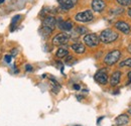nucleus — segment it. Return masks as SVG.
<instances>
[{
    "mask_svg": "<svg viewBox=\"0 0 131 126\" xmlns=\"http://www.w3.org/2000/svg\"><path fill=\"white\" fill-rule=\"evenodd\" d=\"M84 43L90 47H97L100 44V38L96 33H88L84 36Z\"/></svg>",
    "mask_w": 131,
    "mask_h": 126,
    "instance_id": "nucleus-3",
    "label": "nucleus"
},
{
    "mask_svg": "<svg viewBox=\"0 0 131 126\" xmlns=\"http://www.w3.org/2000/svg\"><path fill=\"white\" fill-rule=\"evenodd\" d=\"M4 1H5V0H0V4H1V3H3Z\"/></svg>",
    "mask_w": 131,
    "mask_h": 126,
    "instance_id": "nucleus-29",
    "label": "nucleus"
},
{
    "mask_svg": "<svg viewBox=\"0 0 131 126\" xmlns=\"http://www.w3.org/2000/svg\"><path fill=\"white\" fill-rule=\"evenodd\" d=\"M25 70H26V72H31L32 71V67L30 65H26L25 66Z\"/></svg>",
    "mask_w": 131,
    "mask_h": 126,
    "instance_id": "nucleus-23",
    "label": "nucleus"
},
{
    "mask_svg": "<svg viewBox=\"0 0 131 126\" xmlns=\"http://www.w3.org/2000/svg\"><path fill=\"white\" fill-rule=\"evenodd\" d=\"M127 49H128V51H129V52L131 54V45H129V46H128V47H127Z\"/></svg>",
    "mask_w": 131,
    "mask_h": 126,
    "instance_id": "nucleus-27",
    "label": "nucleus"
},
{
    "mask_svg": "<svg viewBox=\"0 0 131 126\" xmlns=\"http://www.w3.org/2000/svg\"><path fill=\"white\" fill-rule=\"evenodd\" d=\"M115 27L119 30V32H123L125 34H129L131 32V28L129 26V24L125 21H117L115 23Z\"/></svg>",
    "mask_w": 131,
    "mask_h": 126,
    "instance_id": "nucleus-7",
    "label": "nucleus"
},
{
    "mask_svg": "<svg viewBox=\"0 0 131 126\" xmlns=\"http://www.w3.org/2000/svg\"><path fill=\"white\" fill-rule=\"evenodd\" d=\"M115 122H116V124L118 126L126 125V124L129 122V117H128V115H126V114H121V115H119V116L115 119Z\"/></svg>",
    "mask_w": 131,
    "mask_h": 126,
    "instance_id": "nucleus-12",
    "label": "nucleus"
},
{
    "mask_svg": "<svg viewBox=\"0 0 131 126\" xmlns=\"http://www.w3.org/2000/svg\"><path fill=\"white\" fill-rule=\"evenodd\" d=\"M71 48L76 52V54H84L86 48H85V46L83 44H80V43H76V44H73L71 46Z\"/></svg>",
    "mask_w": 131,
    "mask_h": 126,
    "instance_id": "nucleus-14",
    "label": "nucleus"
},
{
    "mask_svg": "<svg viewBox=\"0 0 131 126\" xmlns=\"http://www.w3.org/2000/svg\"><path fill=\"white\" fill-rule=\"evenodd\" d=\"M99 38L103 44H111L118 38V33L112 29H105L100 33Z\"/></svg>",
    "mask_w": 131,
    "mask_h": 126,
    "instance_id": "nucleus-1",
    "label": "nucleus"
},
{
    "mask_svg": "<svg viewBox=\"0 0 131 126\" xmlns=\"http://www.w3.org/2000/svg\"><path fill=\"white\" fill-rule=\"evenodd\" d=\"M50 84H51V90H52V92H54L56 94L57 93H59V91H60V89H61V85L56 81V80H50Z\"/></svg>",
    "mask_w": 131,
    "mask_h": 126,
    "instance_id": "nucleus-16",
    "label": "nucleus"
},
{
    "mask_svg": "<svg viewBox=\"0 0 131 126\" xmlns=\"http://www.w3.org/2000/svg\"><path fill=\"white\" fill-rule=\"evenodd\" d=\"M94 79L95 81L99 83V84H101V85H106L107 83H108V75H107V73H106V71L105 70H100L98 71L96 74H95V76H94Z\"/></svg>",
    "mask_w": 131,
    "mask_h": 126,
    "instance_id": "nucleus-6",
    "label": "nucleus"
},
{
    "mask_svg": "<svg viewBox=\"0 0 131 126\" xmlns=\"http://www.w3.org/2000/svg\"><path fill=\"white\" fill-rule=\"evenodd\" d=\"M17 52H18L17 48H13V49H12V51H11V57H15V56L17 55Z\"/></svg>",
    "mask_w": 131,
    "mask_h": 126,
    "instance_id": "nucleus-24",
    "label": "nucleus"
},
{
    "mask_svg": "<svg viewBox=\"0 0 131 126\" xmlns=\"http://www.w3.org/2000/svg\"><path fill=\"white\" fill-rule=\"evenodd\" d=\"M75 126H81V125H75Z\"/></svg>",
    "mask_w": 131,
    "mask_h": 126,
    "instance_id": "nucleus-31",
    "label": "nucleus"
},
{
    "mask_svg": "<svg viewBox=\"0 0 131 126\" xmlns=\"http://www.w3.org/2000/svg\"><path fill=\"white\" fill-rule=\"evenodd\" d=\"M120 56H121V51L118 49H114L106 55L104 59V63L107 66H113L118 62V60L120 59Z\"/></svg>",
    "mask_w": 131,
    "mask_h": 126,
    "instance_id": "nucleus-2",
    "label": "nucleus"
},
{
    "mask_svg": "<svg viewBox=\"0 0 131 126\" xmlns=\"http://www.w3.org/2000/svg\"><path fill=\"white\" fill-rule=\"evenodd\" d=\"M119 66L120 67H129V68H131V59H126L125 61L121 62Z\"/></svg>",
    "mask_w": 131,
    "mask_h": 126,
    "instance_id": "nucleus-20",
    "label": "nucleus"
},
{
    "mask_svg": "<svg viewBox=\"0 0 131 126\" xmlns=\"http://www.w3.org/2000/svg\"><path fill=\"white\" fill-rule=\"evenodd\" d=\"M58 26L60 29L64 30V32H70L73 28V22L71 20H62L59 19V21L57 22Z\"/></svg>",
    "mask_w": 131,
    "mask_h": 126,
    "instance_id": "nucleus-8",
    "label": "nucleus"
},
{
    "mask_svg": "<svg viewBox=\"0 0 131 126\" xmlns=\"http://www.w3.org/2000/svg\"><path fill=\"white\" fill-rule=\"evenodd\" d=\"M129 16H130V17H131V8H130V9H129Z\"/></svg>",
    "mask_w": 131,
    "mask_h": 126,
    "instance_id": "nucleus-28",
    "label": "nucleus"
},
{
    "mask_svg": "<svg viewBox=\"0 0 131 126\" xmlns=\"http://www.w3.org/2000/svg\"><path fill=\"white\" fill-rule=\"evenodd\" d=\"M120 78H121V72H119V71H116L114 72L113 74H112V76H111V78H110V85L111 86H117L118 84H119V82H120Z\"/></svg>",
    "mask_w": 131,
    "mask_h": 126,
    "instance_id": "nucleus-13",
    "label": "nucleus"
},
{
    "mask_svg": "<svg viewBox=\"0 0 131 126\" xmlns=\"http://www.w3.org/2000/svg\"><path fill=\"white\" fill-rule=\"evenodd\" d=\"M76 32H77L78 34H86V33L88 32V29H87L86 27H84V26H78V27L76 28Z\"/></svg>",
    "mask_w": 131,
    "mask_h": 126,
    "instance_id": "nucleus-19",
    "label": "nucleus"
},
{
    "mask_svg": "<svg viewBox=\"0 0 131 126\" xmlns=\"http://www.w3.org/2000/svg\"><path fill=\"white\" fill-rule=\"evenodd\" d=\"M106 7V3L103 0H93L92 1V9L95 12H102Z\"/></svg>",
    "mask_w": 131,
    "mask_h": 126,
    "instance_id": "nucleus-9",
    "label": "nucleus"
},
{
    "mask_svg": "<svg viewBox=\"0 0 131 126\" xmlns=\"http://www.w3.org/2000/svg\"><path fill=\"white\" fill-rule=\"evenodd\" d=\"M4 59H5V62L8 64L11 63V59H12V57L11 56H9V55H7V56H5L4 57Z\"/></svg>",
    "mask_w": 131,
    "mask_h": 126,
    "instance_id": "nucleus-22",
    "label": "nucleus"
},
{
    "mask_svg": "<svg viewBox=\"0 0 131 126\" xmlns=\"http://www.w3.org/2000/svg\"><path fill=\"white\" fill-rule=\"evenodd\" d=\"M76 3H77V0H59L60 6L65 10L72 9L76 5Z\"/></svg>",
    "mask_w": 131,
    "mask_h": 126,
    "instance_id": "nucleus-11",
    "label": "nucleus"
},
{
    "mask_svg": "<svg viewBox=\"0 0 131 126\" xmlns=\"http://www.w3.org/2000/svg\"><path fill=\"white\" fill-rule=\"evenodd\" d=\"M20 18H21V15H15L11 19V25H10V30L11 32H13L15 29V27H16L17 25V22L20 20Z\"/></svg>",
    "mask_w": 131,
    "mask_h": 126,
    "instance_id": "nucleus-17",
    "label": "nucleus"
},
{
    "mask_svg": "<svg viewBox=\"0 0 131 126\" xmlns=\"http://www.w3.org/2000/svg\"><path fill=\"white\" fill-rule=\"evenodd\" d=\"M53 29H51V28H49V27H46V26H42L41 28H40V34L43 36V37H48L49 34L52 32Z\"/></svg>",
    "mask_w": 131,
    "mask_h": 126,
    "instance_id": "nucleus-18",
    "label": "nucleus"
},
{
    "mask_svg": "<svg viewBox=\"0 0 131 126\" xmlns=\"http://www.w3.org/2000/svg\"><path fill=\"white\" fill-rule=\"evenodd\" d=\"M74 89L78 91V90H80V89H81V87H80V85H78V84H75V85H74Z\"/></svg>",
    "mask_w": 131,
    "mask_h": 126,
    "instance_id": "nucleus-25",
    "label": "nucleus"
},
{
    "mask_svg": "<svg viewBox=\"0 0 131 126\" xmlns=\"http://www.w3.org/2000/svg\"><path fill=\"white\" fill-rule=\"evenodd\" d=\"M129 113H130V114H131V108H130V109H129Z\"/></svg>",
    "mask_w": 131,
    "mask_h": 126,
    "instance_id": "nucleus-30",
    "label": "nucleus"
},
{
    "mask_svg": "<svg viewBox=\"0 0 131 126\" xmlns=\"http://www.w3.org/2000/svg\"><path fill=\"white\" fill-rule=\"evenodd\" d=\"M93 18H94V15H93L92 10H86L83 12H79L75 16V19L80 22H89L93 20Z\"/></svg>",
    "mask_w": 131,
    "mask_h": 126,
    "instance_id": "nucleus-5",
    "label": "nucleus"
},
{
    "mask_svg": "<svg viewBox=\"0 0 131 126\" xmlns=\"http://www.w3.org/2000/svg\"><path fill=\"white\" fill-rule=\"evenodd\" d=\"M128 80H129V82L127 84H131V72L128 73Z\"/></svg>",
    "mask_w": 131,
    "mask_h": 126,
    "instance_id": "nucleus-26",
    "label": "nucleus"
},
{
    "mask_svg": "<svg viewBox=\"0 0 131 126\" xmlns=\"http://www.w3.org/2000/svg\"><path fill=\"white\" fill-rule=\"evenodd\" d=\"M69 55V50L67 49V47H60L56 54V56L59 58V59H63Z\"/></svg>",
    "mask_w": 131,
    "mask_h": 126,
    "instance_id": "nucleus-15",
    "label": "nucleus"
},
{
    "mask_svg": "<svg viewBox=\"0 0 131 126\" xmlns=\"http://www.w3.org/2000/svg\"><path fill=\"white\" fill-rule=\"evenodd\" d=\"M57 25V20L53 16H46L42 20V26L46 27H49L51 29H53Z\"/></svg>",
    "mask_w": 131,
    "mask_h": 126,
    "instance_id": "nucleus-10",
    "label": "nucleus"
},
{
    "mask_svg": "<svg viewBox=\"0 0 131 126\" xmlns=\"http://www.w3.org/2000/svg\"><path fill=\"white\" fill-rule=\"evenodd\" d=\"M117 2L122 6H128L131 3V0H117Z\"/></svg>",
    "mask_w": 131,
    "mask_h": 126,
    "instance_id": "nucleus-21",
    "label": "nucleus"
},
{
    "mask_svg": "<svg viewBox=\"0 0 131 126\" xmlns=\"http://www.w3.org/2000/svg\"><path fill=\"white\" fill-rule=\"evenodd\" d=\"M71 36L69 33H66V32H62V33H59L57 34L53 38H52V44L54 46H64L66 45L69 40H70Z\"/></svg>",
    "mask_w": 131,
    "mask_h": 126,
    "instance_id": "nucleus-4",
    "label": "nucleus"
}]
</instances>
